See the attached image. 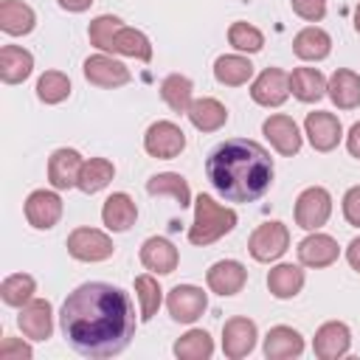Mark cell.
<instances>
[{
	"mask_svg": "<svg viewBox=\"0 0 360 360\" xmlns=\"http://www.w3.org/2000/svg\"><path fill=\"white\" fill-rule=\"evenodd\" d=\"M338 253H340L338 242L318 231H312L307 239L298 242V262L304 267H329L332 262H338Z\"/></svg>",
	"mask_w": 360,
	"mask_h": 360,
	"instance_id": "cell-19",
	"label": "cell"
},
{
	"mask_svg": "<svg viewBox=\"0 0 360 360\" xmlns=\"http://www.w3.org/2000/svg\"><path fill=\"white\" fill-rule=\"evenodd\" d=\"M290 93L304 104L321 101L326 96V79L318 68H295L290 73Z\"/></svg>",
	"mask_w": 360,
	"mask_h": 360,
	"instance_id": "cell-27",
	"label": "cell"
},
{
	"mask_svg": "<svg viewBox=\"0 0 360 360\" xmlns=\"http://www.w3.org/2000/svg\"><path fill=\"white\" fill-rule=\"evenodd\" d=\"M62 217V197L56 191H45V188H37L28 194L25 200V219L31 228L37 231H48L59 222Z\"/></svg>",
	"mask_w": 360,
	"mask_h": 360,
	"instance_id": "cell-11",
	"label": "cell"
},
{
	"mask_svg": "<svg viewBox=\"0 0 360 360\" xmlns=\"http://www.w3.org/2000/svg\"><path fill=\"white\" fill-rule=\"evenodd\" d=\"M146 191L152 197H172L180 208L191 205V188L186 183L183 174H174V172H163V174H155L146 180Z\"/></svg>",
	"mask_w": 360,
	"mask_h": 360,
	"instance_id": "cell-29",
	"label": "cell"
},
{
	"mask_svg": "<svg viewBox=\"0 0 360 360\" xmlns=\"http://www.w3.org/2000/svg\"><path fill=\"white\" fill-rule=\"evenodd\" d=\"M34 56L20 45H3L0 48V79L6 84H20L31 76Z\"/></svg>",
	"mask_w": 360,
	"mask_h": 360,
	"instance_id": "cell-25",
	"label": "cell"
},
{
	"mask_svg": "<svg viewBox=\"0 0 360 360\" xmlns=\"http://www.w3.org/2000/svg\"><path fill=\"white\" fill-rule=\"evenodd\" d=\"M174 354L180 360H208L214 354V340L205 329H188L177 343H174Z\"/></svg>",
	"mask_w": 360,
	"mask_h": 360,
	"instance_id": "cell-35",
	"label": "cell"
},
{
	"mask_svg": "<svg viewBox=\"0 0 360 360\" xmlns=\"http://www.w3.org/2000/svg\"><path fill=\"white\" fill-rule=\"evenodd\" d=\"M37 25V14L28 3L22 0H3L0 3V28L11 37H22L31 34Z\"/></svg>",
	"mask_w": 360,
	"mask_h": 360,
	"instance_id": "cell-26",
	"label": "cell"
},
{
	"mask_svg": "<svg viewBox=\"0 0 360 360\" xmlns=\"http://www.w3.org/2000/svg\"><path fill=\"white\" fill-rule=\"evenodd\" d=\"M135 292H138V301H141V318L149 321L158 309H160V301H163V290L158 284V278L152 276H138L135 278Z\"/></svg>",
	"mask_w": 360,
	"mask_h": 360,
	"instance_id": "cell-38",
	"label": "cell"
},
{
	"mask_svg": "<svg viewBox=\"0 0 360 360\" xmlns=\"http://www.w3.org/2000/svg\"><path fill=\"white\" fill-rule=\"evenodd\" d=\"M101 219H104V225H107L110 231H115V233H124V231H129V228L135 225V219H138V208H135V200H132L129 194H124V191H115V194H110V197L104 200V208H101Z\"/></svg>",
	"mask_w": 360,
	"mask_h": 360,
	"instance_id": "cell-22",
	"label": "cell"
},
{
	"mask_svg": "<svg viewBox=\"0 0 360 360\" xmlns=\"http://www.w3.org/2000/svg\"><path fill=\"white\" fill-rule=\"evenodd\" d=\"M37 96L45 104H59L70 96V79L59 70H45L37 82Z\"/></svg>",
	"mask_w": 360,
	"mask_h": 360,
	"instance_id": "cell-37",
	"label": "cell"
},
{
	"mask_svg": "<svg viewBox=\"0 0 360 360\" xmlns=\"http://www.w3.org/2000/svg\"><path fill=\"white\" fill-rule=\"evenodd\" d=\"M304 287V270L295 264H276L267 273V290L276 298H295Z\"/></svg>",
	"mask_w": 360,
	"mask_h": 360,
	"instance_id": "cell-30",
	"label": "cell"
},
{
	"mask_svg": "<svg viewBox=\"0 0 360 360\" xmlns=\"http://www.w3.org/2000/svg\"><path fill=\"white\" fill-rule=\"evenodd\" d=\"M194 96V87H191V82L186 79V76H180V73H172V76H166L163 82H160V98L174 110V112H188V107H191V98Z\"/></svg>",
	"mask_w": 360,
	"mask_h": 360,
	"instance_id": "cell-34",
	"label": "cell"
},
{
	"mask_svg": "<svg viewBox=\"0 0 360 360\" xmlns=\"http://www.w3.org/2000/svg\"><path fill=\"white\" fill-rule=\"evenodd\" d=\"M82 155L76 149H56L51 158H48V183L56 188V191H65V188H73L79 183V172H82Z\"/></svg>",
	"mask_w": 360,
	"mask_h": 360,
	"instance_id": "cell-16",
	"label": "cell"
},
{
	"mask_svg": "<svg viewBox=\"0 0 360 360\" xmlns=\"http://www.w3.org/2000/svg\"><path fill=\"white\" fill-rule=\"evenodd\" d=\"M186 115H188V121H191L200 132H217V129L225 127V121H228V110H225V104L217 101V98H211V96H205V98H194Z\"/></svg>",
	"mask_w": 360,
	"mask_h": 360,
	"instance_id": "cell-28",
	"label": "cell"
},
{
	"mask_svg": "<svg viewBox=\"0 0 360 360\" xmlns=\"http://www.w3.org/2000/svg\"><path fill=\"white\" fill-rule=\"evenodd\" d=\"M256 338H259L256 335V323L250 318L236 315V318L225 321V326H222V352H225V357L228 360L248 357L253 352V346H256Z\"/></svg>",
	"mask_w": 360,
	"mask_h": 360,
	"instance_id": "cell-10",
	"label": "cell"
},
{
	"mask_svg": "<svg viewBox=\"0 0 360 360\" xmlns=\"http://www.w3.org/2000/svg\"><path fill=\"white\" fill-rule=\"evenodd\" d=\"M214 76H217V82L225 84V87H239V84L250 82L253 65H250V59H245V56H239V53H228V56H219V59L214 62Z\"/></svg>",
	"mask_w": 360,
	"mask_h": 360,
	"instance_id": "cell-31",
	"label": "cell"
},
{
	"mask_svg": "<svg viewBox=\"0 0 360 360\" xmlns=\"http://www.w3.org/2000/svg\"><path fill=\"white\" fill-rule=\"evenodd\" d=\"M205 307H208V298L194 284H177L166 295V309L177 323H194L205 312Z\"/></svg>",
	"mask_w": 360,
	"mask_h": 360,
	"instance_id": "cell-8",
	"label": "cell"
},
{
	"mask_svg": "<svg viewBox=\"0 0 360 360\" xmlns=\"http://www.w3.org/2000/svg\"><path fill=\"white\" fill-rule=\"evenodd\" d=\"M34 290H37V281H34L28 273H14V276L3 278V284H0V298H3V304H8V307H25V304L34 298Z\"/></svg>",
	"mask_w": 360,
	"mask_h": 360,
	"instance_id": "cell-36",
	"label": "cell"
},
{
	"mask_svg": "<svg viewBox=\"0 0 360 360\" xmlns=\"http://www.w3.org/2000/svg\"><path fill=\"white\" fill-rule=\"evenodd\" d=\"M177 248L163 239V236H149L143 245H141V264L152 273H160V276H169L177 270Z\"/></svg>",
	"mask_w": 360,
	"mask_h": 360,
	"instance_id": "cell-20",
	"label": "cell"
},
{
	"mask_svg": "<svg viewBox=\"0 0 360 360\" xmlns=\"http://www.w3.org/2000/svg\"><path fill=\"white\" fill-rule=\"evenodd\" d=\"M115 250L112 239L96 228H76L68 236V253L79 262H104Z\"/></svg>",
	"mask_w": 360,
	"mask_h": 360,
	"instance_id": "cell-7",
	"label": "cell"
},
{
	"mask_svg": "<svg viewBox=\"0 0 360 360\" xmlns=\"http://www.w3.org/2000/svg\"><path fill=\"white\" fill-rule=\"evenodd\" d=\"M59 326L70 349L82 357H112L121 354L135 335V307L121 287L84 281L65 298Z\"/></svg>",
	"mask_w": 360,
	"mask_h": 360,
	"instance_id": "cell-1",
	"label": "cell"
},
{
	"mask_svg": "<svg viewBox=\"0 0 360 360\" xmlns=\"http://www.w3.org/2000/svg\"><path fill=\"white\" fill-rule=\"evenodd\" d=\"M332 214V197L326 188L321 186H309L298 194L295 200V225L304 231H318L321 225H326Z\"/></svg>",
	"mask_w": 360,
	"mask_h": 360,
	"instance_id": "cell-5",
	"label": "cell"
},
{
	"mask_svg": "<svg viewBox=\"0 0 360 360\" xmlns=\"http://www.w3.org/2000/svg\"><path fill=\"white\" fill-rule=\"evenodd\" d=\"M143 149L158 160H172L186 149V132L174 121H155L143 135Z\"/></svg>",
	"mask_w": 360,
	"mask_h": 360,
	"instance_id": "cell-6",
	"label": "cell"
},
{
	"mask_svg": "<svg viewBox=\"0 0 360 360\" xmlns=\"http://www.w3.org/2000/svg\"><path fill=\"white\" fill-rule=\"evenodd\" d=\"M205 281H208L211 292H217V295H236L248 281V270L236 259H222L208 267Z\"/></svg>",
	"mask_w": 360,
	"mask_h": 360,
	"instance_id": "cell-17",
	"label": "cell"
},
{
	"mask_svg": "<svg viewBox=\"0 0 360 360\" xmlns=\"http://www.w3.org/2000/svg\"><path fill=\"white\" fill-rule=\"evenodd\" d=\"M17 323L25 338L31 340H48L53 332V309L45 298H31L25 307H20Z\"/></svg>",
	"mask_w": 360,
	"mask_h": 360,
	"instance_id": "cell-15",
	"label": "cell"
},
{
	"mask_svg": "<svg viewBox=\"0 0 360 360\" xmlns=\"http://www.w3.org/2000/svg\"><path fill=\"white\" fill-rule=\"evenodd\" d=\"M304 132H307L312 149H318V152H332V149L340 143L343 127H340L338 115L318 110V112H309V115H307V121H304Z\"/></svg>",
	"mask_w": 360,
	"mask_h": 360,
	"instance_id": "cell-13",
	"label": "cell"
},
{
	"mask_svg": "<svg viewBox=\"0 0 360 360\" xmlns=\"http://www.w3.org/2000/svg\"><path fill=\"white\" fill-rule=\"evenodd\" d=\"M287 248H290V231L284 222L276 219L259 225L248 239V250L256 262H276L287 253Z\"/></svg>",
	"mask_w": 360,
	"mask_h": 360,
	"instance_id": "cell-4",
	"label": "cell"
},
{
	"mask_svg": "<svg viewBox=\"0 0 360 360\" xmlns=\"http://www.w3.org/2000/svg\"><path fill=\"white\" fill-rule=\"evenodd\" d=\"M84 79L96 87H121L129 82V68L107 53H96L84 59Z\"/></svg>",
	"mask_w": 360,
	"mask_h": 360,
	"instance_id": "cell-12",
	"label": "cell"
},
{
	"mask_svg": "<svg viewBox=\"0 0 360 360\" xmlns=\"http://www.w3.org/2000/svg\"><path fill=\"white\" fill-rule=\"evenodd\" d=\"M354 31L360 34V3H357V8H354Z\"/></svg>",
	"mask_w": 360,
	"mask_h": 360,
	"instance_id": "cell-47",
	"label": "cell"
},
{
	"mask_svg": "<svg viewBox=\"0 0 360 360\" xmlns=\"http://www.w3.org/2000/svg\"><path fill=\"white\" fill-rule=\"evenodd\" d=\"M349 346H352V332L340 321L323 323L315 332V340H312L315 357H321V360H338V357H343L349 352Z\"/></svg>",
	"mask_w": 360,
	"mask_h": 360,
	"instance_id": "cell-18",
	"label": "cell"
},
{
	"mask_svg": "<svg viewBox=\"0 0 360 360\" xmlns=\"http://www.w3.org/2000/svg\"><path fill=\"white\" fill-rule=\"evenodd\" d=\"M346 149H349L352 158H360V121L352 124V129L346 135Z\"/></svg>",
	"mask_w": 360,
	"mask_h": 360,
	"instance_id": "cell-44",
	"label": "cell"
},
{
	"mask_svg": "<svg viewBox=\"0 0 360 360\" xmlns=\"http://www.w3.org/2000/svg\"><path fill=\"white\" fill-rule=\"evenodd\" d=\"M326 93L338 110H354L360 107V76L349 68H338L326 82Z\"/></svg>",
	"mask_w": 360,
	"mask_h": 360,
	"instance_id": "cell-21",
	"label": "cell"
},
{
	"mask_svg": "<svg viewBox=\"0 0 360 360\" xmlns=\"http://www.w3.org/2000/svg\"><path fill=\"white\" fill-rule=\"evenodd\" d=\"M228 42L236 48V51H248V53H256L264 48V34L250 25V22H233L228 28Z\"/></svg>",
	"mask_w": 360,
	"mask_h": 360,
	"instance_id": "cell-40",
	"label": "cell"
},
{
	"mask_svg": "<svg viewBox=\"0 0 360 360\" xmlns=\"http://www.w3.org/2000/svg\"><path fill=\"white\" fill-rule=\"evenodd\" d=\"M292 51H295V56L304 59V62H321V59H326L329 51H332V37H329L323 28H318V25H307V28H301V31L295 34Z\"/></svg>",
	"mask_w": 360,
	"mask_h": 360,
	"instance_id": "cell-23",
	"label": "cell"
},
{
	"mask_svg": "<svg viewBox=\"0 0 360 360\" xmlns=\"http://www.w3.org/2000/svg\"><path fill=\"white\" fill-rule=\"evenodd\" d=\"M112 174H115V166L107 158H90V160L82 163V172H79V183L76 186L84 194H96V191H101L112 180Z\"/></svg>",
	"mask_w": 360,
	"mask_h": 360,
	"instance_id": "cell-33",
	"label": "cell"
},
{
	"mask_svg": "<svg viewBox=\"0 0 360 360\" xmlns=\"http://www.w3.org/2000/svg\"><path fill=\"white\" fill-rule=\"evenodd\" d=\"M346 259H349V264L360 273V236L349 242V248H346Z\"/></svg>",
	"mask_w": 360,
	"mask_h": 360,
	"instance_id": "cell-45",
	"label": "cell"
},
{
	"mask_svg": "<svg viewBox=\"0 0 360 360\" xmlns=\"http://www.w3.org/2000/svg\"><path fill=\"white\" fill-rule=\"evenodd\" d=\"M31 354H34L31 346L17 338H3L0 343V360H28Z\"/></svg>",
	"mask_w": 360,
	"mask_h": 360,
	"instance_id": "cell-42",
	"label": "cell"
},
{
	"mask_svg": "<svg viewBox=\"0 0 360 360\" xmlns=\"http://www.w3.org/2000/svg\"><path fill=\"white\" fill-rule=\"evenodd\" d=\"M343 217H346L349 225L360 228V186H352L343 194Z\"/></svg>",
	"mask_w": 360,
	"mask_h": 360,
	"instance_id": "cell-43",
	"label": "cell"
},
{
	"mask_svg": "<svg viewBox=\"0 0 360 360\" xmlns=\"http://www.w3.org/2000/svg\"><path fill=\"white\" fill-rule=\"evenodd\" d=\"M121 25H124V22H121L118 17H112V14L96 17V20L90 22V28H87L90 45H96L98 51H110V53H112V39H115V34H118Z\"/></svg>",
	"mask_w": 360,
	"mask_h": 360,
	"instance_id": "cell-39",
	"label": "cell"
},
{
	"mask_svg": "<svg viewBox=\"0 0 360 360\" xmlns=\"http://www.w3.org/2000/svg\"><path fill=\"white\" fill-rule=\"evenodd\" d=\"M236 228V211L219 205L211 194H200L194 200V222L188 228V242L191 245H211L219 236L231 233Z\"/></svg>",
	"mask_w": 360,
	"mask_h": 360,
	"instance_id": "cell-3",
	"label": "cell"
},
{
	"mask_svg": "<svg viewBox=\"0 0 360 360\" xmlns=\"http://www.w3.org/2000/svg\"><path fill=\"white\" fill-rule=\"evenodd\" d=\"M262 132H264V138L270 141V146H273L278 155L292 158V155L301 149V132H298V124H295L290 115H284V112L270 115V118L262 124Z\"/></svg>",
	"mask_w": 360,
	"mask_h": 360,
	"instance_id": "cell-14",
	"label": "cell"
},
{
	"mask_svg": "<svg viewBox=\"0 0 360 360\" xmlns=\"http://www.w3.org/2000/svg\"><path fill=\"white\" fill-rule=\"evenodd\" d=\"M112 53H121V56H132V59H141V62H149L152 59V42L143 31L138 28H127L121 25L115 39H112Z\"/></svg>",
	"mask_w": 360,
	"mask_h": 360,
	"instance_id": "cell-32",
	"label": "cell"
},
{
	"mask_svg": "<svg viewBox=\"0 0 360 360\" xmlns=\"http://www.w3.org/2000/svg\"><path fill=\"white\" fill-rule=\"evenodd\" d=\"M290 96V76L281 68H264L250 84V98L262 107H281Z\"/></svg>",
	"mask_w": 360,
	"mask_h": 360,
	"instance_id": "cell-9",
	"label": "cell"
},
{
	"mask_svg": "<svg viewBox=\"0 0 360 360\" xmlns=\"http://www.w3.org/2000/svg\"><path fill=\"white\" fill-rule=\"evenodd\" d=\"M290 3H292V11L307 22H318L326 14V0H290Z\"/></svg>",
	"mask_w": 360,
	"mask_h": 360,
	"instance_id": "cell-41",
	"label": "cell"
},
{
	"mask_svg": "<svg viewBox=\"0 0 360 360\" xmlns=\"http://www.w3.org/2000/svg\"><path fill=\"white\" fill-rule=\"evenodd\" d=\"M65 11H87L93 6V0H56Z\"/></svg>",
	"mask_w": 360,
	"mask_h": 360,
	"instance_id": "cell-46",
	"label": "cell"
},
{
	"mask_svg": "<svg viewBox=\"0 0 360 360\" xmlns=\"http://www.w3.org/2000/svg\"><path fill=\"white\" fill-rule=\"evenodd\" d=\"M208 183L231 202H253L267 194L273 183L270 152L248 138L219 143L205 160Z\"/></svg>",
	"mask_w": 360,
	"mask_h": 360,
	"instance_id": "cell-2",
	"label": "cell"
},
{
	"mask_svg": "<svg viewBox=\"0 0 360 360\" xmlns=\"http://www.w3.org/2000/svg\"><path fill=\"white\" fill-rule=\"evenodd\" d=\"M304 352V338L292 326H273L264 338V357L267 360H290Z\"/></svg>",
	"mask_w": 360,
	"mask_h": 360,
	"instance_id": "cell-24",
	"label": "cell"
}]
</instances>
